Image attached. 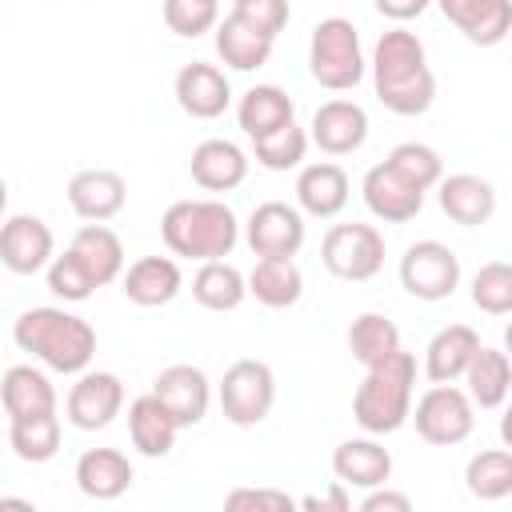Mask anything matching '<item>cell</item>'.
Listing matches in <instances>:
<instances>
[{"label": "cell", "instance_id": "cell-29", "mask_svg": "<svg viewBox=\"0 0 512 512\" xmlns=\"http://www.w3.org/2000/svg\"><path fill=\"white\" fill-rule=\"evenodd\" d=\"M248 296H256L264 308H292L304 296V272L292 256H260L248 272Z\"/></svg>", "mask_w": 512, "mask_h": 512}, {"label": "cell", "instance_id": "cell-5", "mask_svg": "<svg viewBox=\"0 0 512 512\" xmlns=\"http://www.w3.org/2000/svg\"><path fill=\"white\" fill-rule=\"evenodd\" d=\"M364 52H360V32L344 16H328L312 28L308 40V72L320 88L328 92H348L364 80Z\"/></svg>", "mask_w": 512, "mask_h": 512}, {"label": "cell", "instance_id": "cell-7", "mask_svg": "<svg viewBox=\"0 0 512 512\" xmlns=\"http://www.w3.org/2000/svg\"><path fill=\"white\" fill-rule=\"evenodd\" d=\"M412 420H416L420 440H428L436 448H452V444H460V440L472 436V428H476V404L456 384H432L416 400Z\"/></svg>", "mask_w": 512, "mask_h": 512}, {"label": "cell", "instance_id": "cell-27", "mask_svg": "<svg viewBox=\"0 0 512 512\" xmlns=\"http://www.w3.org/2000/svg\"><path fill=\"white\" fill-rule=\"evenodd\" d=\"M236 120H240V128H244L248 140H260V136L284 128V124H292V120H296V104H292V96H288L284 88H276V84H256V88H248V92L240 96Z\"/></svg>", "mask_w": 512, "mask_h": 512}, {"label": "cell", "instance_id": "cell-15", "mask_svg": "<svg viewBox=\"0 0 512 512\" xmlns=\"http://www.w3.org/2000/svg\"><path fill=\"white\" fill-rule=\"evenodd\" d=\"M152 392L164 400V408L176 416L180 428H192L208 416L212 404V384L196 364H172L152 380Z\"/></svg>", "mask_w": 512, "mask_h": 512}, {"label": "cell", "instance_id": "cell-8", "mask_svg": "<svg viewBox=\"0 0 512 512\" xmlns=\"http://www.w3.org/2000/svg\"><path fill=\"white\" fill-rule=\"evenodd\" d=\"M276 404V376L264 360H236L220 380L224 420L236 428H256Z\"/></svg>", "mask_w": 512, "mask_h": 512}, {"label": "cell", "instance_id": "cell-21", "mask_svg": "<svg viewBox=\"0 0 512 512\" xmlns=\"http://www.w3.org/2000/svg\"><path fill=\"white\" fill-rule=\"evenodd\" d=\"M128 436H132V448L148 460H160L176 448V436H180V424L176 416L164 408V400L156 392H144L128 404Z\"/></svg>", "mask_w": 512, "mask_h": 512}, {"label": "cell", "instance_id": "cell-34", "mask_svg": "<svg viewBox=\"0 0 512 512\" xmlns=\"http://www.w3.org/2000/svg\"><path fill=\"white\" fill-rule=\"evenodd\" d=\"M8 448L24 464H48L60 452V416L44 412V416H16V420H8Z\"/></svg>", "mask_w": 512, "mask_h": 512}, {"label": "cell", "instance_id": "cell-16", "mask_svg": "<svg viewBox=\"0 0 512 512\" xmlns=\"http://www.w3.org/2000/svg\"><path fill=\"white\" fill-rule=\"evenodd\" d=\"M176 104L192 120H216V116H224V108L232 104L228 76L216 64H204V60L184 64L176 72Z\"/></svg>", "mask_w": 512, "mask_h": 512}, {"label": "cell", "instance_id": "cell-39", "mask_svg": "<svg viewBox=\"0 0 512 512\" xmlns=\"http://www.w3.org/2000/svg\"><path fill=\"white\" fill-rule=\"evenodd\" d=\"M472 304L488 316H512V264L488 260L472 276Z\"/></svg>", "mask_w": 512, "mask_h": 512}, {"label": "cell", "instance_id": "cell-25", "mask_svg": "<svg viewBox=\"0 0 512 512\" xmlns=\"http://www.w3.org/2000/svg\"><path fill=\"white\" fill-rule=\"evenodd\" d=\"M476 348H480L476 328H468V324H448V328H440V332L428 340V348H424V372H428V380H432V384L464 380V372H468Z\"/></svg>", "mask_w": 512, "mask_h": 512}, {"label": "cell", "instance_id": "cell-38", "mask_svg": "<svg viewBox=\"0 0 512 512\" xmlns=\"http://www.w3.org/2000/svg\"><path fill=\"white\" fill-rule=\"evenodd\" d=\"M388 164H392L408 184H416L420 192H428V188H436V184L444 180V160H440V152H436L432 144H420V140L396 144V148L388 152Z\"/></svg>", "mask_w": 512, "mask_h": 512}, {"label": "cell", "instance_id": "cell-35", "mask_svg": "<svg viewBox=\"0 0 512 512\" xmlns=\"http://www.w3.org/2000/svg\"><path fill=\"white\" fill-rule=\"evenodd\" d=\"M464 484L476 500H504L512 496V448H484L468 460Z\"/></svg>", "mask_w": 512, "mask_h": 512}, {"label": "cell", "instance_id": "cell-3", "mask_svg": "<svg viewBox=\"0 0 512 512\" xmlns=\"http://www.w3.org/2000/svg\"><path fill=\"white\" fill-rule=\"evenodd\" d=\"M160 236L172 256L224 260L240 240V220L224 200H176L160 220Z\"/></svg>", "mask_w": 512, "mask_h": 512}, {"label": "cell", "instance_id": "cell-36", "mask_svg": "<svg viewBox=\"0 0 512 512\" xmlns=\"http://www.w3.org/2000/svg\"><path fill=\"white\" fill-rule=\"evenodd\" d=\"M472 44L492 48L512 32V0H472L456 20H452Z\"/></svg>", "mask_w": 512, "mask_h": 512}, {"label": "cell", "instance_id": "cell-44", "mask_svg": "<svg viewBox=\"0 0 512 512\" xmlns=\"http://www.w3.org/2000/svg\"><path fill=\"white\" fill-rule=\"evenodd\" d=\"M300 508H308V512H348L352 508V496H348V484H332L328 492H320V496H304L300 500Z\"/></svg>", "mask_w": 512, "mask_h": 512}, {"label": "cell", "instance_id": "cell-22", "mask_svg": "<svg viewBox=\"0 0 512 512\" xmlns=\"http://www.w3.org/2000/svg\"><path fill=\"white\" fill-rule=\"evenodd\" d=\"M296 204H300V212H308L316 220L340 216L344 204H348V176H344V168L332 164V160L304 164L300 176H296Z\"/></svg>", "mask_w": 512, "mask_h": 512}, {"label": "cell", "instance_id": "cell-41", "mask_svg": "<svg viewBox=\"0 0 512 512\" xmlns=\"http://www.w3.org/2000/svg\"><path fill=\"white\" fill-rule=\"evenodd\" d=\"M96 288H100V284L92 280V272H88L68 248L48 264V292H52V296H60V300H68V304H80V300H88Z\"/></svg>", "mask_w": 512, "mask_h": 512}, {"label": "cell", "instance_id": "cell-4", "mask_svg": "<svg viewBox=\"0 0 512 512\" xmlns=\"http://www.w3.org/2000/svg\"><path fill=\"white\" fill-rule=\"evenodd\" d=\"M412 388H416V356L396 352L392 360L364 368V380L352 392V416L368 436H388L404 428L412 416Z\"/></svg>", "mask_w": 512, "mask_h": 512}, {"label": "cell", "instance_id": "cell-18", "mask_svg": "<svg viewBox=\"0 0 512 512\" xmlns=\"http://www.w3.org/2000/svg\"><path fill=\"white\" fill-rule=\"evenodd\" d=\"M180 288H184V276H180V264L172 256H140L120 276V292L140 308L172 304L180 296Z\"/></svg>", "mask_w": 512, "mask_h": 512}, {"label": "cell", "instance_id": "cell-47", "mask_svg": "<svg viewBox=\"0 0 512 512\" xmlns=\"http://www.w3.org/2000/svg\"><path fill=\"white\" fill-rule=\"evenodd\" d=\"M436 4H440V12H444V20L452 24V20H456V16H460V12H464V8L472 4V0H436Z\"/></svg>", "mask_w": 512, "mask_h": 512}, {"label": "cell", "instance_id": "cell-42", "mask_svg": "<svg viewBox=\"0 0 512 512\" xmlns=\"http://www.w3.org/2000/svg\"><path fill=\"white\" fill-rule=\"evenodd\" d=\"M232 12L244 16L248 24H256L260 32H268V36H280L288 16H292L288 0H232Z\"/></svg>", "mask_w": 512, "mask_h": 512}, {"label": "cell", "instance_id": "cell-30", "mask_svg": "<svg viewBox=\"0 0 512 512\" xmlns=\"http://www.w3.org/2000/svg\"><path fill=\"white\" fill-rule=\"evenodd\" d=\"M464 384H468L464 392L472 396V404L500 408L508 400V392H512V356L504 348L480 344L472 364H468V372H464Z\"/></svg>", "mask_w": 512, "mask_h": 512}, {"label": "cell", "instance_id": "cell-10", "mask_svg": "<svg viewBox=\"0 0 512 512\" xmlns=\"http://www.w3.org/2000/svg\"><path fill=\"white\" fill-rule=\"evenodd\" d=\"M124 408V384L116 372H80V380L68 388L64 412L68 424L80 432H96L108 428Z\"/></svg>", "mask_w": 512, "mask_h": 512}, {"label": "cell", "instance_id": "cell-11", "mask_svg": "<svg viewBox=\"0 0 512 512\" xmlns=\"http://www.w3.org/2000/svg\"><path fill=\"white\" fill-rule=\"evenodd\" d=\"M244 240L256 256H296L304 248V216L284 200H264L248 216Z\"/></svg>", "mask_w": 512, "mask_h": 512}, {"label": "cell", "instance_id": "cell-14", "mask_svg": "<svg viewBox=\"0 0 512 512\" xmlns=\"http://www.w3.org/2000/svg\"><path fill=\"white\" fill-rule=\"evenodd\" d=\"M308 136L328 156H348L368 140V112L356 100H324L308 124Z\"/></svg>", "mask_w": 512, "mask_h": 512}, {"label": "cell", "instance_id": "cell-49", "mask_svg": "<svg viewBox=\"0 0 512 512\" xmlns=\"http://www.w3.org/2000/svg\"><path fill=\"white\" fill-rule=\"evenodd\" d=\"M504 352L512 356V320H508V328H504Z\"/></svg>", "mask_w": 512, "mask_h": 512}, {"label": "cell", "instance_id": "cell-37", "mask_svg": "<svg viewBox=\"0 0 512 512\" xmlns=\"http://www.w3.org/2000/svg\"><path fill=\"white\" fill-rule=\"evenodd\" d=\"M308 144H312V136L292 120V124H284V128L252 140V156L268 172H288V168H300V160L308 156Z\"/></svg>", "mask_w": 512, "mask_h": 512}, {"label": "cell", "instance_id": "cell-12", "mask_svg": "<svg viewBox=\"0 0 512 512\" xmlns=\"http://www.w3.org/2000/svg\"><path fill=\"white\" fill-rule=\"evenodd\" d=\"M52 248H56L52 228L40 216H28V212L8 216V224L0 232V260H4L8 272H16V276L48 272V264L56 260Z\"/></svg>", "mask_w": 512, "mask_h": 512}, {"label": "cell", "instance_id": "cell-23", "mask_svg": "<svg viewBox=\"0 0 512 512\" xmlns=\"http://www.w3.org/2000/svg\"><path fill=\"white\" fill-rule=\"evenodd\" d=\"M332 472H336L340 484L368 492V488L388 484V476H392V452H388L380 440H372V436L344 440V444H336V452H332Z\"/></svg>", "mask_w": 512, "mask_h": 512}, {"label": "cell", "instance_id": "cell-28", "mask_svg": "<svg viewBox=\"0 0 512 512\" xmlns=\"http://www.w3.org/2000/svg\"><path fill=\"white\" fill-rule=\"evenodd\" d=\"M68 252L92 272V280H96L100 288L124 276V244H120V236H116L112 228H104V224H96V220H88V224L72 236Z\"/></svg>", "mask_w": 512, "mask_h": 512}, {"label": "cell", "instance_id": "cell-31", "mask_svg": "<svg viewBox=\"0 0 512 512\" xmlns=\"http://www.w3.org/2000/svg\"><path fill=\"white\" fill-rule=\"evenodd\" d=\"M0 396H4L8 420L56 412V388H52V380H48L40 368H32V364H12V368L4 372Z\"/></svg>", "mask_w": 512, "mask_h": 512}, {"label": "cell", "instance_id": "cell-17", "mask_svg": "<svg viewBox=\"0 0 512 512\" xmlns=\"http://www.w3.org/2000/svg\"><path fill=\"white\" fill-rule=\"evenodd\" d=\"M124 200H128V184L112 168H84L68 180V204L80 220L104 224L124 208Z\"/></svg>", "mask_w": 512, "mask_h": 512}, {"label": "cell", "instance_id": "cell-6", "mask_svg": "<svg viewBox=\"0 0 512 512\" xmlns=\"http://www.w3.org/2000/svg\"><path fill=\"white\" fill-rule=\"evenodd\" d=\"M320 260L340 280H372L384 268V236L376 224H332L320 240Z\"/></svg>", "mask_w": 512, "mask_h": 512}, {"label": "cell", "instance_id": "cell-2", "mask_svg": "<svg viewBox=\"0 0 512 512\" xmlns=\"http://www.w3.org/2000/svg\"><path fill=\"white\" fill-rule=\"evenodd\" d=\"M12 340L32 352L44 368L64 372V376H80L88 372L92 356H96V328L64 308H28L16 316L12 324Z\"/></svg>", "mask_w": 512, "mask_h": 512}, {"label": "cell", "instance_id": "cell-46", "mask_svg": "<svg viewBox=\"0 0 512 512\" xmlns=\"http://www.w3.org/2000/svg\"><path fill=\"white\" fill-rule=\"evenodd\" d=\"M372 4H376V12H380V16H388V20L404 24V20H416L432 0H372Z\"/></svg>", "mask_w": 512, "mask_h": 512}, {"label": "cell", "instance_id": "cell-40", "mask_svg": "<svg viewBox=\"0 0 512 512\" xmlns=\"http://www.w3.org/2000/svg\"><path fill=\"white\" fill-rule=\"evenodd\" d=\"M164 24L176 36H204L220 24V0H164Z\"/></svg>", "mask_w": 512, "mask_h": 512}, {"label": "cell", "instance_id": "cell-1", "mask_svg": "<svg viewBox=\"0 0 512 512\" xmlns=\"http://www.w3.org/2000/svg\"><path fill=\"white\" fill-rule=\"evenodd\" d=\"M372 88L376 100L396 116H420L436 100V76L428 68L424 44L408 28H388L372 48Z\"/></svg>", "mask_w": 512, "mask_h": 512}, {"label": "cell", "instance_id": "cell-45", "mask_svg": "<svg viewBox=\"0 0 512 512\" xmlns=\"http://www.w3.org/2000/svg\"><path fill=\"white\" fill-rule=\"evenodd\" d=\"M408 508H412V496L388 492L384 484L380 488H368V496L360 500V512H408Z\"/></svg>", "mask_w": 512, "mask_h": 512}, {"label": "cell", "instance_id": "cell-48", "mask_svg": "<svg viewBox=\"0 0 512 512\" xmlns=\"http://www.w3.org/2000/svg\"><path fill=\"white\" fill-rule=\"evenodd\" d=\"M500 440H504V448H512V404L500 416Z\"/></svg>", "mask_w": 512, "mask_h": 512}, {"label": "cell", "instance_id": "cell-26", "mask_svg": "<svg viewBox=\"0 0 512 512\" xmlns=\"http://www.w3.org/2000/svg\"><path fill=\"white\" fill-rule=\"evenodd\" d=\"M272 44H276V36L260 32L256 24H248V20L236 16V12H228V16L216 24V56H220L228 68H236V72H252V68H260V64H268Z\"/></svg>", "mask_w": 512, "mask_h": 512}, {"label": "cell", "instance_id": "cell-13", "mask_svg": "<svg viewBox=\"0 0 512 512\" xmlns=\"http://www.w3.org/2000/svg\"><path fill=\"white\" fill-rule=\"evenodd\" d=\"M360 192H364L368 212L376 220H384V224H404V220H412L424 208V192L416 184H408L388 160H380V164H372L364 172Z\"/></svg>", "mask_w": 512, "mask_h": 512}, {"label": "cell", "instance_id": "cell-20", "mask_svg": "<svg viewBox=\"0 0 512 512\" xmlns=\"http://www.w3.org/2000/svg\"><path fill=\"white\" fill-rule=\"evenodd\" d=\"M436 200H440L444 216L456 220V224H464V228H480L496 212V188L484 176H472V172L444 176L436 184Z\"/></svg>", "mask_w": 512, "mask_h": 512}, {"label": "cell", "instance_id": "cell-9", "mask_svg": "<svg viewBox=\"0 0 512 512\" xmlns=\"http://www.w3.org/2000/svg\"><path fill=\"white\" fill-rule=\"evenodd\" d=\"M400 284L416 300H448L460 288V256L444 240H416L400 256Z\"/></svg>", "mask_w": 512, "mask_h": 512}, {"label": "cell", "instance_id": "cell-43", "mask_svg": "<svg viewBox=\"0 0 512 512\" xmlns=\"http://www.w3.org/2000/svg\"><path fill=\"white\" fill-rule=\"evenodd\" d=\"M224 508H268V512H292L296 500L276 488H236L224 496Z\"/></svg>", "mask_w": 512, "mask_h": 512}, {"label": "cell", "instance_id": "cell-24", "mask_svg": "<svg viewBox=\"0 0 512 512\" xmlns=\"http://www.w3.org/2000/svg\"><path fill=\"white\" fill-rule=\"evenodd\" d=\"M132 480H136L132 460L120 448H88L76 460V488L88 500H116L132 488Z\"/></svg>", "mask_w": 512, "mask_h": 512}, {"label": "cell", "instance_id": "cell-32", "mask_svg": "<svg viewBox=\"0 0 512 512\" xmlns=\"http://www.w3.org/2000/svg\"><path fill=\"white\" fill-rule=\"evenodd\" d=\"M192 296L208 312H232L248 296V276L228 260H204L192 276Z\"/></svg>", "mask_w": 512, "mask_h": 512}, {"label": "cell", "instance_id": "cell-19", "mask_svg": "<svg viewBox=\"0 0 512 512\" xmlns=\"http://www.w3.org/2000/svg\"><path fill=\"white\" fill-rule=\"evenodd\" d=\"M188 172H192V180H196L204 192H232V188H240L244 176H248V156H244L240 144L212 136V140H200V144L192 148Z\"/></svg>", "mask_w": 512, "mask_h": 512}, {"label": "cell", "instance_id": "cell-33", "mask_svg": "<svg viewBox=\"0 0 512 512\" xmlns=\"http://www.w3.org/2000/svg\"><path fill=\"white\" fill-rule=\"evenodd\" d=\"M348 352H352L364 368H376V364L392 360L396 352H404L400 328H396L384 312H360V316L348 324Z\"/></svg>", "mask_w": 512, "mask_h": 512}]
</instances>
